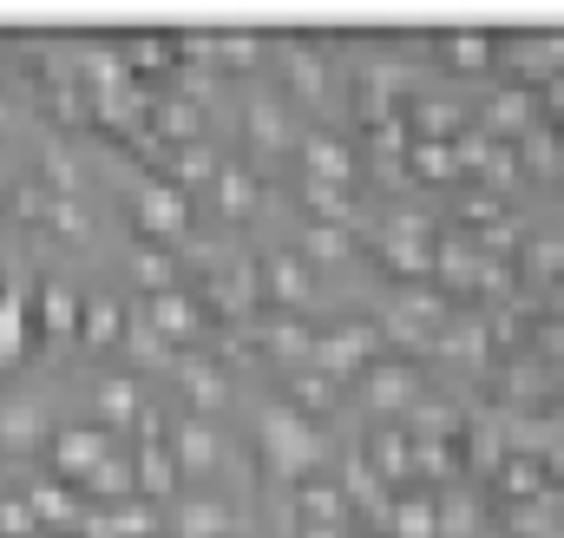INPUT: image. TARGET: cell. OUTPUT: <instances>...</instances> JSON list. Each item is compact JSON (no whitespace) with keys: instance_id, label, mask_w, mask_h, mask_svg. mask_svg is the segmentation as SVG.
<instances>
[{"instance_id":"ffe728a7","label":"cell","mask_w":564,"mask_h":538,"mask_svg":"<svg viewBox=\"0 0 564 538\" xmlns=\"http://www.w3.org/2000/svg\"><path fill=\"white\" fill-rule=\"evenodd\" d=\"M466 132V112L453 99H414V138H433V144H453Z\"/></svg>"},{"instance_id":"60d3db41","label":"cell","mask_w":564,"mask_h":538,"mask_svg":"<svg viewBox=\"0 0 564 538\" xmlns=\"http://www.w3.org/2000/svg\"><path fill=\"white\" fill-rule=\"evenodd\" d=\"M40 322H46V329H73V295H66V289H46V295H40Z\"/></svg>"},{"instance_id":"f6af8a7d","label":"cell","mask_w":564,"mask_h":538,"mask_svg":"<svg viewBox=\"0 0 564 538\" xmlns=\"http://www.w3.org/2000/svg\"><path fill=\"white\" fill-rule=\"evenodd\" d=\"M302 538H348L341 526H302Z\"/></svg>"},{"instance_id":"52a82bcc","label":"cell","mask_w":564,"mask_h":538,"mask_svg":"<svg viewBox=\"0 0 564 538\" xmlns=\"http://www.w3.org/2000/svg\"><path fill=\"white\" fill-rule=\"evenodd\" d=\"M426 348H433V355H446V362L479 368V362L492 355V329H486V315H446V322H440V335H433Z\"/></svg>"},{"instance_id":"277c9868","label":"cell","mask_w":564,"mask_h":538,"mask_svg":"<svg viewBox=\"0 0 564 538\" xmlns=\"http://www.w3.org/2000/svg\"><path fill=\"white\" fill-rule=\"evenodd\" d=\"M479 132L499 138V144H519V138H532V132H539V86L512 79V86L486 93V106H479Z\"/></svg>"},{"instance_id":"5bb4252c","label":"cell","mask_w":564,"mask_h":538,"mask_svg":"<svg viewBox=\"0 0 564 538\" xmlns=\"http://www.w3.org/2000/svg\"><path fill=\"white\" fill-rule=\"evenodd\" d=\"M53 460H59L66 473H93L99 460H112V433H99V427H73V433L53 440Z\"/></svg>"},{"instance_id":"8992f818","label":"cell","mask_w":564,"mask_h":538,"mask_svg":"<svg viewBox=\"0 0 564 538\" xmlns=\"http://www.w3.org/2000/svg\"><path fill=\"white\" fill-rule=\"evenodd\" d=\"M433 282L440 289H479V244L466 237V230H440L433 237Z\"/></svg>"},{"instance_id":"3957f363","label":"cell","mask_w":564,"mask_h":538,"mask_svg":"<svg viewBox=\"0 0 564 538\" xmlns=\"http://www.w3.org/2000/svg\"><path fill=\"white\" fill-rule=\"evenodd\" d=\"M361 401L375 407V413H388V420H401V413H414L426 401V381H421V362L414 355H381L368 375H361Z\"/></svg>"},{"instance_id":"1f68e13d","label":"cell","mask_w":564,"mask_h":538,"mask_svg":"<svg viewBox=\"0 0 564 538\" xmlns=\"http://www.w3.org/2000/svg\"><path fill=\"white\" fill-rule=\"evenodd\" d=\"M519 263H525V276H545V282L558 276L564 282V237H532V244L519 250Z\"/></svg>"},{"instance_id":"ab89813d","label":"cell","mask_w":564,"mask_h":538,"mask_svg":"<svg viewBox=\"0 0 564 538\" xmlns=\"http://www.w3.org/2000/svg\"><path fill=\"white\" fill-rule=\"evenodd\" d=\"M381 230H388V237H440V230H433V217H426V211H394V217H388V224H381Z\"/></svg>"},{"instance_id":"7dc6e473","label":"cell","mask_w":564,"mask_h":538,"mask_svg":"<svg viewBox=\"0 0 564 538\" xmlns=\"http://www.w3.org/2000/svg\"><path fill=\"white\" fill-rule=\"evenodd\" d=\"M552 309H558L552 322H564V282H552Z\"/></svg>"},{"instance_id":"4fadbf2b","label":"cell","mask_w":564,"mask_h":538,"mask_svg":"<svg viewBox=\"0 0 564 538\" xmlns=\"http://www.w3.org/2000/svg\"><path fill=\"white\" fill-rule=\"evenodd\" d=\"M295 513H302V526H341L348 519V499H341V486L328 473H315V480L295 486Z\"/></svg>"},{"instance_id":"44dd1931","label":"cell","mask_w":564,"mask_h":538,"mask_svg":"<svg viewBox=\"0 0 564 538\" xmlns=\"http://www.w3.org/2000/svg\"><path fill=\"white\" fill-rule=\"evenodd\" d=\"M355 244H348V230L341 224H302V237H295V257L315 269V263H341Z\"/></svg>"},{"instance_id":"f1b7e54d","label":"cell","mask_w":564,"mask_h":538,"mask_svg":"<svg viewBox=\"0 0 564 538\" xmlns=\"http://www.w3.org/2000/svg\"><path fill=\"white\" fill-rule=\"evenodd\" d=\"M230 532V513L217 506V499H184V513H177V538H224Z\"/></svg>"},{"instance_id":"30bf717a","label":"cell","mask_w":564,"mask_h":538,"mask_svg":"<svg viewBox=\"0 0 564 538\" xmlns=\"http://www.w3.org/2000/svg\"><path fill=\"white\" fill-rule=\"evenodd\" d=\"M139 224L151 237H184L191 230V197L177 184H144L139 191Z\"/></svg>"},{"instance_id":"e0dca14e","label":"cell","mask_w":564,"mask_h":538,"mask_svg":"<svg viewBox=\"0 0 564 538\" xmlns=\"http://www.w3.org/2000/svg\"><path fill=\"white\" fill-rule=\"evenodd\" d=\"M302 204H308V224H355V191L348 184H315V177H302Z\"/></svg>"},{"instance_id":"d590c367","label":"cell","mask_w":564,"mask_h":538,"mask_svg":"<svg viewBox=\"0 0 564 538\" xmlns=\"http://www.w3.org/2000/svg\"><path fill=\"white\" fill-rule=\"evenodd\" d=\"M210 177H217V158H210L204 144H184V151H177V177H171V184L184 191V184H210Z\"/></svg>"},{"instance_id":"b9f144b4","label":"cell","mask_w":564,"mask_h":538,"mask_svg":"<svg viewBox=\"0 0 564 538\" xmlns=\"http://www.w3.org/2000/svg\"><path fill=\"white\" fill-rule=\"evenodd\" d=\"M33 513H40V519H73V499H66L59 486H40V493H33Z\"/></svg>"},{"instance_id":"7bdbcfd3","label":"cell","mask_w":564,"mask_h":538,"mask_svg":"<svg viewBox=\"0 0 564 538\" xmlns=\"http://www.w3.org/2000/svg\"><path fill=\"white\" fill-rule=\"evenodd\" d=\"M119 329V309L112 302H93V315H86V335H112Z\"/></svg>"},{"instance_id":"7c38bea8","label":"cell","mask_w":564,"mask_h":538,"mask_svg":"<svg viewBox=\"0 0 564 538\" xmlns=\"http://www.w3.org/2000/svg\"><path fill=\"white\" fill-rule=\"evenodd\" d=\"M375 250H381V263L394 269L408 289H414V282H433V237H388V230H381Z\"/></svg>"},{"instance_id":"74e56055","label":"cell","mask_w":564,"mask_h":538,"mask_svg":"<svg viewBox=\"0 0 564 538\" xmlns=\"http://www.w3.org/2000/svg\"><path fill=\"white\" fill-rule=\"evenodd\" d=\"M132 407H139V388H132V381H106V388H99V413H106V420H132Z\"/></svg>"},{"instance_id":"484cf974","label":"cell","mask_w":564,"mask_h":538,"mask_svg":"<svg viewBox=\"0 0 564 538\" xmlns=\"http://www.w3.org/2000/svg\"><path fill=\"white\" fill-rule=\"evenodd\" d=\"M282 60H289V79H295V93H302V99H322V86H328V66H322V53H315V46H302V40H282Z\"/></svg>"},{"instance_id":"4316f807","label":"cell","mask_w":564,"mask_h":538,"mask_svg":"<svg viewBox=\"0 0 564 538\" xmlns=\"http://www.w3.org/2000/svg\"><path fill=\"white\" fill-rule=\"evenodd\" d=\"M440 53H446L459 73H486L499 46H492V33H440Z\"/></svg>"},{"instance_id":"8d00e7d4","label":"cell","mask_w":564,"mask_h":538,"mask_svg":"<svg viewBox=\"0 0 564 538\" xmlns=\"http://www.w3.org/2000/svg\"><path fill=\"white\" fill-rule=\"evenodd\" d=\"M20 348H26V315L13 295H0V362H13Z\"/></svg>"},{"instance_id":"d6986e66","label":"cell","mask_w":564,"mask_h":538,"mask_svg":"<svg viewBox=\"0 0 564 538\" xmlns=\"http://www.w3.org/2000/svg\"><path fill=\"white\" fill-rule=\"evenodd\" d=\"M388 538H440V506L414 493V499H394L388 506Z\"/></svg>"},{"instance_id":"2e32d148","label":"cell","mask_w":564,"mask_h":538,"mask_svg":"<svg viewBox=\"0 0 564 538\" xmlns=\"http://www.w3.org/2000/svg\"><path fill=\"white\" fill-rule=\"evenodd\" d=\"M512 60L539 79V86H552V79H564V33H539V40H512ZM525 79V86H532Z\"/></svg>"},{"instance_id":"f546056e","label":"cell","mask_w":564,"mask_h":538,"mask_svg":"<svg viewBox=\"0 0 564 538\" xmlns=\"http://www.w3.org/2000/svg\"><path fill=\"white\" fill-rule=\"evenodd\" d=\"M408 440H414V433H408ZM414 473L453 480V473H459V440H414Z\"/></svg>"},{"instance_id":"5b68a950","label":"cell","mask_w":564,"mask_h":538,"mask_svg":"<svg viewBox=\"0 0 564 538\" xmlns=\"http://www.w3.org/2000/svg\"><path fill=\"white\" fill-rule=\"evenodd\" d=\"M257 295L270 302V315H302L315 302V269L302 263L295 250H276V257H263V269H257Z\"/></svg>"},{"instance_id":"4dcf8cb0","label":"cell","mask_w":564,"mask_h":538,"mask_svg":"<svg viewBox=\"0 0 564 538\" xmlns=\"http://www.w3.org/2000/svg\"><path fill=\"white\" fill-rule=\"evenodd\" d=\"M433 506H440V538H479V506L466 493H446Z\"/></svg>"},{"instance_id":"ac0fdd59","label":"cell","mask_w":564,"mask_h":538,"mask_svg":"<svg viewBox=\"0 0 564 538\" xmlns=\"http://www.w3.org/2000/svg\"><path fill=\"white\" fill-rule=\"evenodd\" d=\"M151 322H158L164 342H184V335H197L204 315H197V302H191L184 289H158V295H151Z\"/></svg>"},{"instance_id":"d6a6232c","label":"cell","mask_w":564,"mask_h":538,"mask_svg":"<svg viewBox=\"0 0 564 538\" xmlns=\"http://www.w3.org/2000/svg\"><path fill=\"white\" fill-rule=\"evenodd\" d=\"M171 480H177V460H171L164 446H144L139 453V486L144 493H171Z\"/></svg>"},{"instance_id":"e575fe53","label":"cell","mask_w":564,"mask_h":538,"mask_svg":"<svg viewBox=\"0 0 564 538\" xmlns=\"http://www.w3.org/2000/svg\"><path fill=\"white\" fill-rule=\"evenodd\" d=\"M184 388H191L197 407H224V375H217L210 362H191V368H184Z\"/></svg>"},{"instance_id":"8fae6325","label":"cell","mask_w":564,"mask_h":538,"mask_svg":"<svg viewBox=\"0 0 564 538\" xmlns=\"http://www.w3.org/2000/svg\"><path fill=\"white\" fill-rule=\"evenodd\" d=\"M361 460L381 473V486L408 480V473H414V440H408V427H375L368 446H361Z\"/></svg>"},{"instance_id":"ee69618b","label":"cell","mask_w":564,"mask_h":538,"mask_svg":"<svg viewBox=\"0 0 564 538\" xmlns=\"http://www.w3.org/2000/svg\"><path fill=\"white\" fill-rule=\"evenodd\" d=\"M132 60H139V66H164L171 46H164V40H132Z\"/></svg>"},{"instance_id":"6da1fadb","label":"cell","mask_w":564,"mask_h":538,"mask_svg":"<svg viewBox=\"0 0 564 538\" xmlns=\"http://www.w3.org/2000/svg\"><path fill=\"white\" fill-rule=\"evenodd\" d=\"M263 460H270V473L282 480H315L322 473V460H328V433H322V420H308V413H295L289 401H276L263 413Z\"/></svg>"},{"instance_id":"7402d4cb","label":"cell","mask_w":564,"mask_h":538,"mask_svg":"<svg viewBox=\"0 0 564 538\" xmlns=\"http://www.w3.org/2000/svg\"><path fill=\"white\" fill-rule=\"evenodd\" d=\"M408 171H414L421 184H459L453 144H433V138H414V144H408Z\"/></svg>"},{"instance_id":"9a60e30c","label":"cell","mask_w":564,"mask_h":538,"mask_svg":"<svg viewBox=\"0 0 564 538\" xmlns=\"http://www.w3.org/2000/svg\"><path fill=\"white\" fill-rule=\"evenodd\" d=\"M210 197H217V211H224V217H250V211L263 204V191H257V177H250L243 164H217Z\"/></svg>"},{"instance_id":"d4e9b609","label":"cell","mask_w":564,"mask_h":538,"mask_svg":"<svg viewBox=\"0 0 564 538\" xmlns=\"http://www.w3.org/2000/svg\"><path fill=\"white\" fill-rule=\"evenodd\" d=\"M263 342H270V355H276V362H308V348H315V329H308L302 315H270Z\"/></svg>"},{"instance_id":"836d02e7","label":"cell","mask_w":564,"mask_h":538,"mask_svg":"<svg viewBox=\"0 0 564 538\" xmlns=\"http://www.w3.org/2000/svg\"><path fill=\"white\" fill-rule=\"evenodd\" d=\"M158 126L171 138H184V144H197V126H204V119H197L191 99H164V106H158Z\"/></svg>"},{"instance_id":"bcb514c9","label":"cell","mask_w":564,"mask_h":538,"mask_svg":"<svg viewBox=\"0 0 564 538\" xmlns=\"http://www.w3.org/2000/svg\"><path fill=\"white\" fill-rule=\"evenodd\" d=\"M545 342H552V348L564 355V322H552V329H545Z\"/></svg>"},{"instance_id":"9c48e42d","label":"cell","mask_w":564,"mask_h":538,"mask_svg":"<svg viewBox=\"0 0 564 538\" xmlns=\"http://www.w3.org/2000/svg\"><path fill=\"white\" fill-rule=\"evenodd\" d=\"M492 493L512 499V506H539V499H552V473L532 453H506V466L492 473Z\"/></svg>"},{"instance_id":"83f0119b","label":"cell","mask_w":564,"mask_h":538,"mask_svg":"<svg viewBox=\"0 0 564 538\" xmlns=\"http://www.w3.org/2000/svg\"><path fill=\"white\" fill-rule=\"evenodd\" d=\"M335 395H341V388H335L328 375H315V368H302V375L289 381V407H295V413H308V420H322V413L335 407Z\"/></svg>"},{"instance_id":"ba28073f","label":"cell","mask_w":564,"mask_h":538,"mask_svg":"<svg viewBox=\"0 0 564 538\" xmlns=\"http://www.w3.org/2000/svg\"><path fill=\"white\" fill-rule=\"evenodd\" d=\"M295 151H302V171H308L315 184H348V191H355V151H348L335 132L295 138Z\"/></svg>"},{"instance_id":"7a4b0ae2","label":"cell","mask_w":564,"mask_h":538,"mask_svg":"<svg viewBox=\"0 0 564 538\" xmlns=\"http://www.w3.org/2000/svg\"><path fill=\"white\" fill-rule=\"evenodd\" d=\"M375 362H381V329H375V322H341V329L315 335V348H308V368L328 375L335 388H341V381H361Z\"/></svg>"},{"instance_id":"f35d334b","label":"cell","mask_w":564,"mask_h":538,"mask_svg":"<svg viewBox=\"0 0 564 538\" xmlns=\"http://www.w3.org/2000/svg\"><path fill=\"white\" fill-rule=\"evenodd\" d=\"M210 53H217L224 66H257V60H263V40H243V33H237V40H217Z\"/></svg>"},{"instance_id":"603a6c76","label":"cell","mask_w":564,"mask_h":538,"mask_svg":"<svg viewBox=\"0 0 564 538\" xmlns=\"http://www.w3.org/2000/svg\"><path fill=\"white\" fill-rule=\"evenodd\" d=\"M250 138H257V144H270V151H295L289 106H282V99H250Z\"/></svg>"},{"instance_id":"cb8c5ba5","label":"cell","mask_w":564,"mask_h":538,"mask_svg":"<svg viewBox=\"0 0 564 538\" xmlns=\"http://www.w3.org/2000/svg\"><path fill=\"white\" fill-rule=\"evenodd\" d=\"M217 453H224V446H217V427H210V420H184V427H177V466L210 473Z\"/></svg>"}]
</instances>
